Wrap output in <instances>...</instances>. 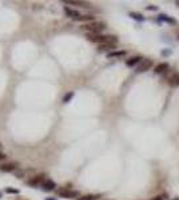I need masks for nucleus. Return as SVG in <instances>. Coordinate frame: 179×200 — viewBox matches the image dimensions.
<instances>
[{"label":"nucleus","instance_id":"obj_1","mask_svg":"<svg viewBox=\"0 0 179 200\" xmlns=\"http://www.w3.org/2000/svg\"><path fill=\"white\" fill-rule=\"evenodd\" d=\"M87 39L92 43H98L99 45L100 44H106V43H111V44H116L118 39L116 36H112V35H100V34H87L86 35Z\"/></svg>","mask_w":179,"mask_h":200},{"label":"nucleus","instance_id":"obj_2","mask_svg":"<svg viewBox=\"0 0 179 200\" xmlns=\"http://www.w3.org/2000/svg\"><path fill=\"white\" fill-rule=\"evenodd\" d=\"M80 28L83 29V31H86L87 34H99V32H102L104 28H106V23L103 22H91V23H86V24H83Z\"/></svg>","mask_w":179,"mask_h":200},{"label":"nucleus","instance_id":"obj_3","mask_svg":"<svg viewBox=\"0 0 179 200\" xmlns=\"http://www.w3.org/2000/svg\"><path fill=\"white\" fill-rule=\"evenodd\" d=\"M58 195L60 197H66V199H79V192L78 191H72L69 190L68 187H63V188H59L58 190Z\"/></svg>","mask_w":179,"mask_h":200},{"label":"nucleus","instance_id":"obj_4","mask_svg":"<svg viewBox=\"0 0 179 200\" xmlns=\"http://www.w3.org/2000/svg\"><path fill=\"white\" fill-rule=\"evenodd\" d=\"M152 67V62H151L150 59H143V62L139 64L138 67H136V73H142V72H146L148 71V69Z\"/></svg>","mask_w":179,"mask_h":200},{"label":"nucleus","instance_id":"obj_5","mask_svg":"<svg viewBox=\"0 0 179 200\" xmlns=\"http://www.w3.org/2000/svg\"><path fill=\"white\" fill-rule=\"evenodd\" d=\"M168 68H170V66H168V63H159V64H157L155 66V68H154V72L155 73H158V75H162V73H164V72H167L168 71Z\"/></svg>","mask_w":179,"mask_h":200},{"label":"nucleus","instance_id":"obj_6","mask_svg":"<svg viewBox=\"0 0 179 200\" xmlns=\"http://www.w3.org/2000/svg\"><path fill=\"white\" fill-rule=\"evenodd\" d=\"M44 176H46L44 173H40V175H38V176H34L32 179H29L28 180V184L32 185V187H36V185L40 184V183L43 184L44 183Z\"/></svg>","mask_w":179,"mask_h":200},{"label":"nucleus","instance_id":"obj_7","mask_svg":"<svg viewBox=\"0 0 179 200\" xmlns=\"http://www.w3.org/2000/svg\"><path fill=\"white\" fill-rule=\"evenodd\" d=\"M64 13H66L68 17H71V19H74V20H78L79 17H80V13L78 12V11H75V10H72V8H69V7H64Z\"/></svg>","mask_w":179,"mask_h":200},{"label":"nucleus","instance_id":"obj_8","mask_svg":"<svg viewBox=\"0 0 179 200\" xmlns=\"http://www.w3.org/2000/svg\"><path fill=\"white\" fill-rule=\"evenodd\" d=\"M142 62H143V57L142 56H134V57H131V59L127 60L126 66L127 67H135V66H139Z\"/></svg>","mask_w":179,"mask_h":200},{"label":"nucleus","instance_id":"obj_9","mask_svg":"<svg viewBox=\"0 0 179 200\" xmlns=\"http://www.w3.org/2000/svg\"><path fill=\"white\" fill-rule=\"evenodd\" d=\"M16 167H18L16 163H6V164H1V166H0V171L12 172L13 169H16Z\"/></svg>","mask_w":179,"mask_h":200},{"label":"nucleus","instance_id":"obj_10","mask_svg":"<svg viewBox=\"0 0 179 200\" xmlns=\"http://www.w3.org/2000/svg\"><path fill=\"white\" fill-rule=\"evenodd\" d=\"M115 44H111V43H106V44H100L99 47H98V50H99V52H103V51H110V52H112V51H115Z\"/></svg>","mask_w":179,"mask_h":200},{"label":"nucleus","instance_id":"obj_11","mask_svg":"<svg viewBox=\"0 0 179 200\" xmlns=\"http://www.w3.org/2000/svg\"><path fill=\"white\" fill-rule=\"evenodd\" d=\"M124 55H126V51H123V50L112 51V52L107 53V57H108V59H114V57H122V56H124Z\"/></svg>","mask_w":179,"mask_h":200},{"label":"nucleus","instance_id":"obj_12","mask_svg":"<svg viewBox=\"0 0 179 200\" xmlns=\"http://www.w3.org/2000/svg\"><path fill=\"white\" fill-rule=\"evenodd\" d=\"M55 187H56V184H55V181L50 180V179H47V180H44V183H43V188H44L46 191H52V190H55Z\"/></svg>","mask_w":179,"mask_h":200},{"label":"nucleus","instance_id":"obj_13","mask_svg":"<svg viewBox=\"0 0 179 200\" xmlns=\"http://www.w3.org/2000/svg\"><path fill=\"white\" fill-rule=\"evenodd\" d=\"M78 22H88V23H91V22H95V17H94V16H91V15H82L78 19Z\"/></svg>","mask_w":179,"mask_h":200},{"label":"nucleus","instance_id":"obj_14","mask_svg":"<svg viewBox=\"0 0 179 200\" xmlns=\"http://www.w3.org/2000/svg\"><path fill=\"white\" fill-rule=\"evenodd\" d=\"M99 195H86V196H82V197H79L78 200H96L99 199Z\"/></svg>","mask_w":179,"mask_h":200},{"label":"nucleus","instance_id":"obj_15","mask_svg":"<svg viewBox=\"0 0 179 200\" xmlns=\"http://www.w3.org/2000/svg\"><path fill=\"white\" fill-rule=\"evenodd\" d=\"M66 4H75V6H82V7H90L87 3L84 1H74V0H69V1H66Z\"/></svg>","mask_w":179,"mask_h":200},{"label":"nucleus","instance_id":"obj_16","mask_svg":"<svg viewBox=\"0 0 179 200\" xmlns=\"http://www.w3.org/2000/svg\"><path fill=\"white\" fill-rule=\"evenodd\" d=\"M160 19L164 20V22H167V23H171V24H175L176 23L173 17H168V16H166V15H160Z\"/></svg>","mask_w":179,"mask_h":200},{"label":"nucleus","instance_id":"obj_17","mask_svg":"<svg viewBox=\"0 0 179 200\" xmlns=\"http://www.w3.org/2000/svg\"><path fill=\"white\" fill-rule=\"evenodd\" d=\"M130 16H131L132 19L140 20V22H142V20H143V16H142V15H139V13H135V12H131V13H130Z\"/></svg>","mask_w":179,"mask_h":200},{"label":"nucleus","instance_id":"obj_18","mask_svg":"<svg viewBox=\"0 0 179 200\" xmlns=\"http://www.w3.org/2000/svg\"><path fill=\"white\" fill-rule=\"evenodd\" d=\"M74 97V92H69V94H67L66 96H64V99H63V101L64 103H68V101H71V99Z\"/></svg>","mask_w":179,"mask_h":200},{"label":"nucleus","instance_id":"obj_19","mask_svg":"<svg viewBox=\"0 0 179 200\" xmlns=\"http://www.w3.org/2000/svg\"><path fill=\"white\" fill-rule=\"evenodd\" d=\"M6 192L7 194H19V190H16V188H6Z\"/></svg>","mask_w":179,"mask_h":200},{"label":"nucleus","instance_id":"obj_20","mask_svg":"<svg viewBox=\"0 0 179 200\" xmlns=\"http://www.w3.org/2000/svg\"><path fill=\"white\" fill-rule=\"evenodd\" d=\"M166 199H167L166 195H159V196H155V197H152V199H150V200H166Z\"/></svg>","mask_w":179,"mask_h":200},{"label":"nucleus","instance_id":"obj_21","mask_svg":"<svg viewBox=\"0 0 179 200\" xmlns=\"http://www.w3.org/2000/svg\"><path fill=\"white\" fill-rule=\"evenodd\" d=\"M162 55H163V56H166V55H171V51H162Z\"/></svg>","mask_w":179,"mask_h":200},{"label":"nucleus","instance_id":"obj_22","mask_svg":"<svg viewBox=\"0 0 179 200\" xmlns=\"http://www.w3.org/2000/svg\"><path fill=\"white\" fill-rule=\"evenodd\" d=\"M147 10H148V11H157L158 8H157V7H152V6H148V7H147Z\"/></svg>","mask_w":179,"mask_h":200},{"label":"nucleus","instance_id":"obj_23","mask_svg":"<svg viewBox=\"0 0 179 200\" xmlns=\"http://www.w3.org/2000/svg\"><path fill=\"white\" fill-rule=\"evenodd\" d=\"M7 157V155L6 153H3V152H0V160H4Z\"/></svg>","mask_w":179,"mask_h":200},{"label":"nucleus","instance_id":"obj_24","mask_svg":"<svg viewBox=\"0 0 179 200\" xmlns=\"http://www.w3.org/2000/svg\"><path fill=\"white\" fill-rule=\"evenodd\" d=\"M176 78H178V84H179V72L176 73Z\"/></svg>","mask_w":179,"mask_h":200},{"label":"nucleus","instance_id":"obj_25","mask_svg":"<svg viewBox=\"0 0 179 200\" xmlns=\"http://www.w3.org/2000/svg\"><path fill=\"white\" fill-rule=\"evenodd\" d=\"M46 200H55V199H51V197H47V199H46Z\"/></svg>","mask_w":179,"mask_h":200},{"label":"nucleus","instance_id":"obj_26","mask_svg":"<svg viewBox=\"0 0 179 200\" xmlns=\"http://www.w3.org/2000/svg\"><path fill=\"white\" fill-rule=\"evenodd\" d=\"M176 6H178V7H179V1H176Z\"/></svg>","mask_w":179,"mask_h":200},{"label":"nucleus","instance_id":"obj_27","mask_svg":"<svg viewBox=\"0 0 179 200\" xmlns=\"http://www.w3.org/2000/svg\"><path fill=\"white\" fill-rule=\"evenodd\" d=\"M171 200H179V199H171Z\"/></svg>","mask_w":179,"mask_h":200},{"label":"nucleus","instance_id":"obj_28","mask_svg":"<svg viewBox=\"0 0 179 200\" xmlns=\"http://www.w3.org/2000/svg\"><path fill=\"white\" fill-rule=\"evenodd\" d=\"M0 197H1V194H0Z\"/></svg>","mask_w":179,"mask_h":200},{"label":"nucleus","instance_id":"obj_29","mask_svg":"<svg viewBox=\"0 0 179 200\" xmlns=\"http://www.w3.org/2000/svg\"><path fill=\"white\" fill-rule=\"evenodd\" d=\"M178 38H179V35H178Z\"/></svg>","mask_w":179,"mask_h":200},{"label":"nucleus","instance_id":"obj_30","mask_svg":"<svg viewBox=\"0 0 179 200\" xmlns=\"http://www.w3.org/2000/svg\"><path fill=\"white\" fill-rule=\"evenodd\" d=\"M0 147H1V145H0Z\"/></svg>","mask_w":179,"mask_h":200}]
</instances>
